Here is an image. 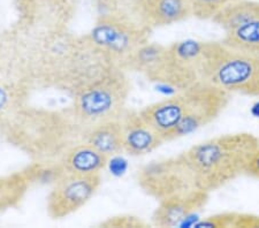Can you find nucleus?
I'll return each mask as SVG.
<instances>
[{
    "label": "nucleus",
    "mask_w": 259,
    "mask_h": 228,
    "mask_svg": "<svg viewBox=\"0 0 259 228\" xmlns=\"http://www.w3.org/2000/svg\"><path fill=\"white\" fill-rule=\"evenodd\" d=\"M259 140L249 132L220 135L182 153L200 192L211 194L245 174Z\"/></svg>",
    "instance_id": "f257e3e1"
},
{
    "label": "nucleus",
    "mask_w": 259,
    "mask_h": 228,
    "mask_svg": "<svg viewBox=\"0 0 259 228\" xmlns=\"http://www.w3.org/2000/svg\"><path fill=\"white\" fill-rule=\"evenodd\" d=\"M203 81L231 95L259 97V53L235 51L221 41H210Z\"/></svg>",
    "instance_id": "f03ea898"
},
{
    "label": "nucleus",
    "mask_w": 259,
    "mask_h": 228,
    "mask_svg": "<svg viewBox=\"0 0 259 228\" xmlns=\"http://www.w3.org/2000/svg\"><path fill=\"white\" fill-rule=\"evenodd\" d=\"M150 31L132 13L104 14L91 30L90 43L124 65L142 45L148 43Z\"/></svg>",
    "instance_id": "7ed1b4c3"
},
{
    "label": "nucleus",
    "mask_w": 259,
    "mask_h": 228,
    "mask_svg": "<svg viewBox=\"0 0 259 228\" xmlns=\"http://www.w3.org/2000/svg\"><path fill=\"white\" fill-rule=\"evenodd\" d=\"M128 95V83L121 73L106 75L82 90L76 102L77 114L87 121L102 123L116 120Z\"/></svg>",
    "instance_id": "20e7f679"
},
{
    "label": "nucleus",
    "mask_w": 259,
    "mask_h": 228,
    "mask_svg": "<svg viewBox=\"0 0 259 228\" xmlns=\"http://www.w3.org/2000/svg\"><path fill=\"white\" fill-rule=\"evenodd\" d=\"M139 182L146 194L159 202L198 190L182 153L146 165L139 174Z\"/></svg>",
    "instance_id": "39448f33"
},
{
    "label": "nucleus",
    "mask_w": 259,
    "mask_h": 228,
    "mask_svg": "<svg viewBox=\"0 0 259 228\" xmlns=\"http://www.w3.org/2000/svg\"><path fill=\"white\" fill-rule=\"evenodd\" d=\"M189 98V110L175 131L173 140L187 136L211 123L229 103L231 94L208 82L200 81L185 89Z\"/></svg>",
    "instance_id": "423d86ee"
},
{
    "label": "nucleus",
    "mask_w": 259,
    "mask_h": 228,
    "mask_svg": "<svg viewBox=\"0 0 259 228\" xmlns=\"http://www.w3.org/2000/svg\"><path fill=\"white\" fill-rule=\"evenodd\" d=\"M99 184V175H80L64 171L48 197L49 213L53 218H64L81 209L91 200Z\"/></svg>",
    "instance_id": "0eeeda50"
},
{
    "label": "nucleus",
    "mask_w": 259,
    "mask_h": 228,
    "mask_svg": "<svg viewBox=\"0 0 259 228\" xmlns=\"http://www.w3.org/2000/svg\"><path fill=\"white\" fill-rule=\"evenodd\" d=\"M189 110V98L186 90L164 101L154 103L140 112L146 122L159 132L165 142L173 141V136Z\"/></svg>",
    "instance_id": "6e6552de"
},
{
    "label": "nucleus",
    "mask_w": 259,
    "mask_h": 228,
    "mask_svg": "<svg viewBox=\"0 0 259 228\" xmlns=\"http://www.w3.org/2000/svg\"><path fill=\"white\" fill-rule=\"evenodd\" d=\"M133 11L137 20L150 30L191 16L189 0H133Z\"/></svg>",
    "instance_id": "1a4fd4ad"
},
{
    "label": "nucleus",
    "mask_w": 259,
    "mask_h": 228,
    "mask_svg": "<svg viewBox=\"0 0 259 228\" xmlns=\"http://www.w3.org/2000/svg\"><path fill=\"white\" fill-rule=\"evenodd\" d=\"M208 196L210 194L196 190L162 200L154 211L152 221L158 227L183 226L191 214L198 212L207 204Z\"/></svg>",
    "instance_id": "9d476101"
},
{
    "label": "nucleus",
    "mask_w": 259,
    "mask_h": 228,
    "mask_svg": "<svg viewBox=\"0 0 259 228\" xmlns=\"http://www.w3.org/2000/svg\"><path fill=\"white\" fill-rule=\"evenodd\" d=\"M123 152L132 156H143L156 150L165 142L152 126L139 113L131 114L121 122Z\"/></svg>",
    "instance_id": "9b49d317"
},
{
    "label": "nucleus",
    "mask_w": 259,
    "mask_h": 228,
    "mask_svg": "<svg viewBox=\"0 0 259 228\" xmlns=\"http://www.w3.org/2000/svg\"><path fill=\"white\" fill-rule=\"evenodd\" d=\"M107 161V156L87 143L76 147L67 153L61 167L67 173L80 174V175H99Z\"/></svg>",
    "instance_id": "f8f14e48"
},
{
    "label": "nucleus",
    "mask_w": 259,
    "mask_h": 228,
    "mask_svg": "<svg viewBox=\"0 0 259 228\" xmlns=\"http://www.w3.org/2000/svg\"><path fill=\"white\" fill-rule=\"evenodd\" d=\"M88 143L108 158L123 152L121 121L111 120L96 124L88 136Z\"/></svg>",
    "instance_id": "ddd939ff"
},
{
    "label": "nucleus",
    "mask_w": 259,
    "mask_h": 228,
    "mask_svg": "<svg viewBox=\"0 0 259 228\" xmlns=\"http://www.w3.org/2000/svg\"><path fill=\"white\" fill-rule=\"evenodd\" d=\"M256 18H259V2L237 0L221 10L211 21L226 32Z\"/></svg>",
    "instance_id": "4468645a"
},
{
    "label": "nucleus",
    "mask_w": 259,
    "mask_h": 228,
    "mask_svg": "<svg viewBox=\"0 0 259 228\" xmlns=\"http://www.w3.org/2000/svg\"><path fill=\"white\" fill-rule=\"evenodd\" d=\"M221 43L235 51L259 53V18L250 20L226 31Z\"/></svg>",
    "instance_id": "2eb2a0df"
},
{
    "label": "nucleus",
    "mask_w": 259,
    "mask_h": 228,
    "mask_svg": "<svg viewBox=\"0 0 259 228\" xmlns=\"http://www.w3.org/2000/svg\"><path fill=\"white\" fill-rule=\"evenodd\" d=\"M28 180L24 175L0 176V211L18 204L27 189Z\"/></svg>",
    "instance_id": "dca6fc26"
},
{
    "label": "nucleus",
    "mask_w": 259,
    "mask_h": 228,
    "mask_svg": "<svg viewBox=\"0 0 259 228\" xmlns=\"http://www.w3.org/2000/svg\"><path fill=\"white\" fill-rule=\"evenodd\" d=\"M237 0H189L191 16L198 20H212L221 10Z\"/></svg>",
    "instance_id": "f3484780"
},
{
    "label": "nucleus",
    "mask_w": 259,
    "mask_h": 228,
    "mask_svg": "<svg viewBox=\"0 0 259 228\" xmlns=\"http://www.w3.org/2000/svg\"><path fill=\"white\" fill-rule=\"evenodd\" d=\"M237 217L236 212H225L210 215L194 223V227H234Z\"/></svg>",
    "instance_id": "a211bd4d"
},
{
    "label": "nucleus",
    "mask_w": 259,
    "mask_h": 228,
    "mask_svg": "<svg viewBox=\"0 0 259 228\" xmlns=\"http://www.w3.org/2000/svg\"><path fill=\"white\" fill-rule=\"evenodd\" d=\"M234 227H243V228H257L259 227V217L258 215L248 214V213H237Z\"/></svg>",
    "instance_id": "6ab92c4d"
},
{
    "label": "nucleus",
    "mask_w": 259,
    "mask_h": 228,
    "mask_svg": "<svg viewBox=\"0 0 259 228\" xmlns=\"http://www.w3.org/2000/svg\"><path fill=\"white\" fill-rule=\"evenodd\" d=\"M245 175H249L259 180V149L253 153L251 159H250L245 171Z\"/></svg>",
    "instance_id": "aec40b11"
}]
</instances>
